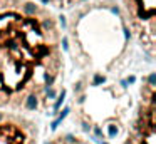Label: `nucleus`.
I'll return each mask as SVG.
<instances>
[{"instance_id": "1", "label": "nucleus", "mask_w": 156, "mask_h": 144, "mask_svg": "<svg viewBox=\"0 0 156 144\" xmlns=\"http://www.w3.org/2000/svg\"><path fill=\"white\" fill-rule=\"evenodd\" d=\"M64 45L55 12L34 0H0V111L35 119L59 106Z\"/></svg>"}, {"instance_id": "2", "label": "nucleus", "mask_w": 156, "mask_h": 144, "mask_svg": "<svg viewBox=\"0 0 156 144\" xmlns=\"http://www.w3.org/2000/svg\"><path fill=\"white\" fill-rule=\"evenodd\" d=\"M119 19L149 62L156 50V0H119Z\"/></svg>"}, {"instance_id": "3", "label": "nucleus", "mask_w": 156, "mask_h": 144, "mask_svg": "<svg viewBox=\"0 0 156 144\" xmlns=\"http://www.w3.org/2000/svg\"><path fill=\"white\" fill-rule=\"evenodd\" d=\"M154 112V76L149 72L139 84L129 126L119 144H156Z\"/></svg>"}, {"instance_id": "4", "label": "nucleus", "mask_w": 156, "mask_h": 144, "mask_svg": "<svg viewBox=\"0 0 156 144\" xmlns=\"http://www.w3.org/2000/svg\"><path fill=\"white\" fill-rule=\"evenodd\" d=\"M41 141L37 119L0 111V144H41Z\"/></svg>"}, {"instance_id": "5", "label": "nucleus", "mask_w": 156, "mask_h": 144, "mask_svg": "<svg viewBox=\"0 0 156 144\" xmlns=\"http://www.w3.org/2000/svg\"><path fill=\"white\" fill-rule=\"evenodd\" d=\"M41 5L51 9L52 12H79L86 9H94V7L112 5L116 0H34Z\"/></svg>"}, {"instance_id": "6", "label": "nucleus", "mask_w": 156, "mask_h": 144, "mask_svg": "<svg viewBox=\"0 0 156 144\" xmlns=\"http://www.w3.org/2000/svg\"><path fill=\"white\" fill-rule=\"evenodd\" d=\"M41 144H98L94 139L74 131H57L41 141Z\"/></svg>"}]
</instances>
